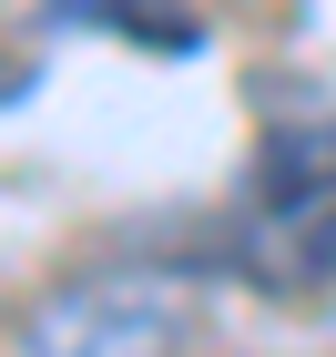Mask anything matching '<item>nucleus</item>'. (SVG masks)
<instances>
[{"instance_id":"1","label":"nucleus","mask_w":336,"mask_h":357,"mask_svg":"<svg viewBox=\"0 0 336 357\" xmlns=\"http://www.w3.org/2000/svg\"><path fill=\"white\" fill-rule=\"evenodd\" d=\"M204 286L184 266H92L31 296L10 357H194Z\"/></svg>"}]
</instances>
